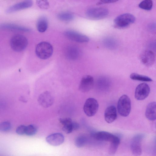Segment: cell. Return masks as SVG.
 I'll return each instance as SVG.
<instances>
[{
    "label": "cell",
    "instance_id": "cell-1",
    "mask_svg": "<svg viewBox=\"0 0 156 156\" xmlns=\"http://www.w3.org/2000/svg\"><path fill=\"white\" fill-rule=\"evenodd\" d=\"M53 51L52 45L49 42L42 41L39 43L35 48V53L41 59H46L51 57Z\"/></svg>",
    "mask_w": 156,
    "mask_h": 156
},
{
    "label": "cell",
    "instance_id": "cell-2",
    "mask_svg": "<svg viewBox=\"0 0 156 156\" xmlns=\"http://www.w3.org/2000/svg\"><path fill=\"white\" fill-rule=\"evenodd\" d=\"M28 44L27 39L24 36L20 34H16L13 36L10 41L12 49L16 52L23 51L27 47Z\"/></svg>",
    "mask_w": 156,
    "mask_h": 156
},
{
    "label": "cell",
    "instance_id": "cell-3",
    "mask_svg": "<svg viewBox=\"0 0 156 156\" xmlns=\"http://www.w3.org/2000/svg\"><path fill=\"white\" fill-rule=\"evenodd\" d=\"M117 109L121 116L126 117L129 115L131 109V102L127 95L124 94L120 97L118 102Z\"/></svg>",
    "mask_w": 156,
    "mask_h": 156
},
{
    "label": "cell",
    "instance_id": "cell-4",
    "mask_svg": "<svg viewBox=\"0 0 156 156\" xmlns=\"http://www.w3.org/2000/svg\"><path fill=\"white\" fill-rule=\"evenodd\" d=\"M135 17L129 13L121 14L117 17L114 20V26L118 28H123L134 23Z\"/></svg>",
    "mask_w": 156,
    "mask_h": 156
},
{
    "label": "cell",
    "instance_id": "cell-5",
    "mask_svg": "<svg viewBox=\"0 0 156 156\" xmlns=\"http://www.w3.org/2000/svg\"><path fill=\"white\" fill-rule=\"evenodd\" d=\"M98 108L99 104L97 100L93 98H89L85 102L83 110L87 116L92 117L96 114Z\"/></svg>",
    "mask_w": 156,
    "mask_h": 156
},
{
    "label": "cell",
    "instance_id": "cell-6",
    "mask_svg": "<svg viewBox=\"0 0 156 156\" xmlns=\"http://www.w3.org/2000/svg\"><path fill=\"white\" fill-rule=\"evenodd\" d=\"M108 13V10L103 8H93L89 9L86 12L87 16L93 20H100L106 17Z\"/></svg>",
    "mask_w": 156,
    "mask_h": 156
},
{
    "label": "cell",
    "instance_id": "cell-7",
    "mask_svg": "<svg viewBox=\"0 0 156 156\" xmlns=\"http://www.w3.org/2000/svg\"><path fill=\"white\" fill-rule=\"evenodd\" d=\"M59 121L63 126L62 130L66 133H70L80 127L78 123L73 121L69 118H60L59 119Z\"/></svg>",
    "mask_w": 156,
    "mask_h": 156
},
{
    "label": "cell",
    "instance_id": "cell-8",
    "mask_svg": "<svg viewBox=\"0 0 156 156\" xmlns=\"http://www.w3.org/2000/svg\"><path fill=\"white\" fill-rule=\"evenodd\" d=\"M150 90V88L147 84L145 83L140 84L137 86L135 89V98L138 100L144 99L149 95Z\"/></svg>",
    "mask_w": 156,
    "mask_h": 156
},
{
    "label": "cell",
    "instance_id": "cell-9",
    "mask_svg": "<svg viewBox=\"0 0 156 156\" xmlns=\"http://www.w3.org/2000/svg\"><path fill=\"white\" fill-rule=\"evenodd\" d=\"M140 58L141 62L146 66L148 67L153 65L155 60V55L152 51L147 49L141 53Z\"/></svg>",
    "mask_w": 156,
    "mask_h": 156
},
{
    "label": "cell",
    "instance_id": "cell-10",
    "mask_svg": "<svg viewBox=\"0 0 156 156\" xmlns=\"http://www.w3.org/2000/svg\"><path fill=\"white\" fill-rule=\"evenodd\" d=\"M64 34L69 39L79 43L87 42L89 40L86 36L72 30H67Z\"/></svg>",
    "mask_w": 156,
    "mask_h": 156
},
{
    "label": "cell",
    "instance_id": "cell-11",
    "mask_svg": "<svg viewBox=\"0 0 156 156\" xmlns=\"http://www.w3.org/2000/svg\"><path fill=\"white\" fill-rule=\"evenodd\" d=\"M54 101L53 96L48 91H45L41 94L37 99L39 104L44 108H48L51 106L53 104Z\"/></svg>",
    "mask_w": 156,
    "mask_h": 156
},
{
    "label": "cell",
    "instance_id": "cell-12",
    "mask_svg": "<svg viewBox=\"0 0 156 156\" xmlns=\"http://www.w3.org/2000/svg\"><path fill=\"white\" fill-rule=\"evenodd\" d=\"M32 0H24L9 7L7 9L5 12L10 13L31 7L33 5Z\"/></svg>",
    "mask_w": 156,
    "mask_h": 156
},
{
    "label": "cell",
    "instance_id": "cell-13",
    "mask_svg": "<svg viewBox=\"0 0 156 156\" xmlns=\"http://www.w3.org/2000/svg\"><path fill=\"white\" fill-rule=\"evenodd\" d=\"M94 84V79L92 76L89 75L85 76L81 80L79 89L83 92H87L92 88Z\"/></svg>",
    "mask_w": 156,
    "mask_h": 156
},
{
    "label": "cell",
    "instance_id": "cell-14",
    "mask_svg": "<svg viewBox=\"0 0 156 156\" xmlns=\"http://www.w3.org/2000/svg\"><path fill=\"white\" fill-rule=\"evenodd\" d=\"M64 136L60 133H55L48 136L46 138V142L51 145L56 146L62 144L64 142Z\"/></svg>",
    "mask_w": 156,
    "mask_h": 156
},
{
    "label": "cell",
    "instance_id": "cell-15",
    "mask_svg": "<svg viewBox=\"0 0 156 156\" xmlns=\"http://www.w3.org/2000/svg\"><path fill=\"white\" fill-rule=\"evenodd\" d=\"M91 136L95 140L99 141L111 142L116 135L106 131H99L91 134Z\"/></svg>",
    "mask_w": 156,
    "mask_h": 156
},
{
    "label": "cell",
    "instance_id": "cell-16",
    "mask_svg": "<svg viewBox=\"0 0 156 156\" xmlns=\"http://www.w3.org/2000/svg\"><path fill=\"white\" fill-rule=\"evenodd\" d=\"M143 136L138 135L134 137L130 145L131 149L133 154L135 155H140L142 153L141 141Z\"/></svg>",
    "mask_w": 156,
    "mask_h": 156
},
{
    "label": "cell",
    "instance_id": "cell-17",
    "mask_svg": "<svg viewBox=\"0 0 156 156\" xmlns=\"http://www.w3.org/2000/svg\"><path fill=\"white\" fill-rule=\"evenodd\" d=\"M117 117L116 109L114 106H109L106 109L104 112V118L107 122L112 123L117 119Z\"/></svg>",
    "mask_w": 156,
    "mask_h": 156
},
{
    "label": "cell",
    "instance_id": "cell-18",
    "mask_svg": "<svg viewBox=\"0 0 156 156\" xmlns=\"http://www.w3.org/2000/svg\"><path fill=\"white\" fill-rule=\"evenodd\" d=\"M145 115L150 120L156 119V102H152L148 104L146 108Z\"/></svg>",
    "mask_w": 156,
    "mask_h": 156
},
{
    "label": "cell",
    "instance_id": "cell-19",
    "mask_svg": "<svg viewBox=\"0 0 156 156\" xmlns=\"http://www.w3.org/2000/svg\"><path fill=\"white\" fill-rule=\"evenodd\" d=\"M48 26V21L47 18L44 16H42L38 19L36 24L37 30L41 33H43L47 30Z\"/></svg>",
    "mask_w": 156,
    "mask_h": 156
},
{
    "label": "cell",
    "instance_id": "cell-20",
    "mask_svg": "<svg viewBox=\"0 0 156 156\" xmlns=\"http://www.w3.org/2000/svg\"><path fill=\"white\" fill-rule=\"evenodd\" d=\"M1 28L9 30L29 32L31 29L24 27L11 23H3L0 25Z\"/></svg>",
    "mask_w": 156,
    "mask_h": 156
},
{
    "label": "cell",
    "instance_id": "cell-21",
    "mask_svg": "<svg viewBox=\"0 0 156 156\" xmlns=\"http://www.w3.org/2000/svg\"><path fill=\"white\" fill-rule=\"evenodd\" d=\"M79 52L78 49L75 47H69L66 50V57L70 59H75L78 58Z\"/></svg>",
    "mask_w": 156,
    "mask_h": 156
},
{
    "label": "cell",
    "instance_id": "cell-22",
    "mask_svg": "<svg viewBox=\"0 0 156 156\" xmlns=\"http://www.w3.org/2000/svg\"><path fill=\"white\" fill-rule=\"evenodd\" d=\"M120 140L119 137L116 136L114 140L110 142L109 149V153L110 154L115 153L120 144Z\"/></svg>",
    "mask_w": 156,
    "mask_h": 156
},
{
    "label": "cell",
    "instance_id": "cell-23",
    "mask_svg": "<svg viewBox=\"0 0 156 156\" xmlns=\"http://www.w3.org/2000/svg\"><path fill=\"white\" fill-rule=\"evenodd\" d=\"M74 16L72 13L65 12L59 13L57 15V18L60 20L64 22H69L74 18Z\"/></svg>",
    "mask_w": 156,
    "mask_h": 156
},
{
    "label": "cell",
    "instance_id": "cell-24",
    "mask_svg": "<svg viewBox=\"0 0 156 156\" xmlns=\"http://www.w3.org/2000/svg\"><path fill=\"white\" fill-rule=\"evenodd\" d=\"M130 78L134 80H137L143 81H152V79L149 77L143 75H141L136 73H132L130 75Z\"/></svg>",
    "mask_w": 156,
    "mask_h": 156
},
{
    "label": "cell",
    "instance_id": "cell-25",
    "mask_svg": "<svg viewBox=\"0 0 156 156\" xmlns=\"http://www.w3.org/2000/svg\"><path fill=\"white\" fill-rule=\"evenodd\" d=\"M87 141V138L84 135H80L76 137L75 140V144L76 146L78 148L83 147Z\"/></svg>",
    "mask_w": 156,
    "mask_h": 156
},
{
    "label": "cell",
    "instance_id": "cell-26",
    "mask_svg": "<svg viewBox=\"0 0 156 156\" xmlns=\"http://www.w3.org/2000/svg\"><path fill=\"white\" fill-rule=\"evenodd\" d=\"M153 2L152 0H144L139 5L141 9L147 10H151L152 7Z\"/></svg>",
    "mask_w": 156,
    "mask_h": 156
},
{
    "label": "cell",
    "instance_id": "cell-27",
    "mask_svg": "<svg viewBox=\"0 0 156 156\" xmlns=\"http://www.w3.org/2000/svg\"><path fill=\"white\" fill-rule=\"evenodd\" d=\"M37 129L36 126L33 125H29L26 126L25 134L28 136H32L37 133Z\"/></svg>",
    "mask_w": 156,
    "mask_h": 156
},
{
    "label": "cell",
    "instance_id": "cell-28",
    "mask_svg": "<svg viewBox=\"0 0 156 156\" xmlns=\"http://www.w3.org/2000/svg\"><path fill=\"white\" fill-rule=\"evenodd\" d=\"M36 4L40 8L42 9H47L49 7L48 0H36Z\"/></svg>",
    "mask_w": 156,
    "mask_h": 156
},
{
    "label": "cell",
    "instance_id": "cell-29",
    "mask_svg": "<svg viewBox=\"0 0 156 156\" xmlns=\"http://www.w3.org/2000/svg\"><path fill=\"white\" fill-rule=\"evenodd\" d=\"M11 128V124L9 122L5 121L0 124V131L2 132L9 131Z\"/></svg>",
    "mask_w": 156,
    "mask_h": 156
},
{
    "label": "cell",
    "instance_id": "cell-30",
    "mask_svg": "<svg viewBox=\"0 0 156 156\" xmlns=\"http://www.w3.org/2000/svg\"><path fill=\"white\" fill-rule=\"evenodd\" d=\"M26 126L21 125L18 126L16 129V133L18 135H22L25 134Z\"/></svg>",
    "mask_w": 156,
    "mask_h": 156
},
{
    "label": "cell",
    "instance_id": "cell-31",
    "mask_svg": "<svg viewBox=\"0 0 156 156\" xmlns=\"http://www.w3.org/2000/svg\"><path fill=\"white\" fill-rule=\"evenodd\" d=\"M119 0H100L97 4L101 5L102 4L109 3L115 2L118 1Z\"/></svg>",
    "mask_w": 156,
    "mask_h": 156
}]
</instances>
